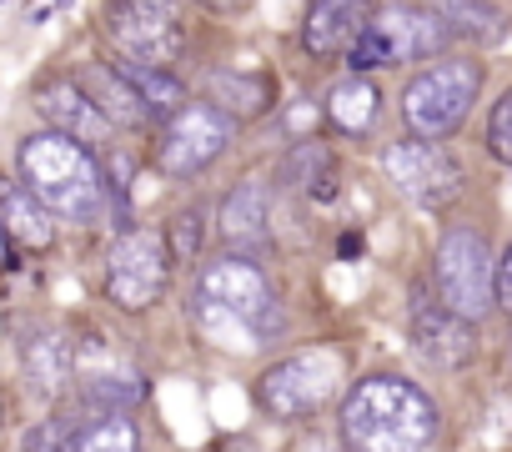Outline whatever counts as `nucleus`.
Masks as SVG:
<instances>
[{
	"label": "nucleus",
	"mask_w": 512,
	"mask_h": 452,
	"mask_svg": "<svg viewBox=\"0 0 512 452\" xmlns=\"http://www.w3.org/2000/svg\"><path fill=\"white\" fill-rule=\"evenodd\" d=\"M191 317L216 347L256 352L282 332V302L267 282V272L241 252H226L196 272L191 287Z\"/></svg>",
	"instance_id": "nucleus-1"
},
{
	"label": "nucleus",
	"mask_w": 512,
	"mask_h": 452,
	"mask_svg": "<svg viewBox=\"0 0 512 452\" xmlns=\"http://www.w3.org/2000/svg\"><path fill=\"white\" fill-rule=\"evenodd\" d=\"M337 427H342L347 452H427L437 442L442 417H437V402L417 382L372 372L347 387Z\"/></svg>",
	"instance_id": "nucleus-2"
},
{
	"label": "nucleus",
	"mask_w": 512,
	"mask_h": 452,
	"mask_svg": "<svg viewBox=\"0 0 512 452\" xmlns=\"http://www.w3.org/2000/svg\"><path fill=\"white\" fill-rule=\"evenodd\" d=\"M21 181L51 216H66V221H91L106 206L101 161L91 156V146L61 131H41L21 141Z\"/></svg>",
	"instance_id": "nucleus-3"
},
{
	"label": "nucleus",
	"mask_w": 512,
	"mask_h": 452,
	"mask_svg": "<svg viewBox=\"0 0 512 452\" xmlns=\"http://www.w3.org/2000/svg\"><path fill=\"white\" fill-rule=\"evenodd\" d=\"M477 91H482V66L467 56H447V61L417 71L402 91V121H407L412 141L437 146L442 136H452L467 121Z\"/></svg>",
	"instance_id": "nucleus-4"
},
{
	"label": "nucleus",
	"mask_w": 512,
	"mask_h": 452,
	"mask_svg": "<svg viewBox=\"0 0 512 452\" xmlns=\"http://www.w3.org/2000/svg\"><path fill=\"white\" fill-rule=\"evenodd\" d=\"M452 41V26L422 6H387L377 16L362 21L347 61H352V76H367L377 66H402V61H432L437 51H447Z\"/></svg>",
	"instance_id": "nucleus-5"
},
{
	"label": "nucleus",
	"mask_w": 512,
	"mask_h": 452,
	"mask_svg": "<svg viewBox=\"0 0 512 452\" xmlns=\"http://www.w3.org/2000/svg\"><path fill=\"white\" fill-rule=\"evenodd\" d=\"M492 277H497V262L487 252V242L477 232H447L437 242V257H432V282H437V302L447 312H457L462 322H477L497 292H492Z\"/></svg>",
	"instance_id": "nucleus-6"
},
{
	"label": "nucleus",
	"mask_w": 512,
	"mask_h": 452,
	"mask_svg": "<svg viewBox=\"0 0 512 452\" xmlns=\"http://www.w3.org/2000/svg\"><path fill=\"white\" fill-rule=\"evenodd\" d=\"M342 387V367L332 352H307V357H287L272 372H262L256 382V407L277 422H302L317 407L332 402V392Z\"/></svg>",
	"instance_id": "nucleus-7"
},
{
	"label": "nucleus",
	"mask_w": 512,
	"mask_h": 452,
	"mask_svg": "<svg viewBox=\"0 0 512 452\" xmlns=\"http://www.w3.org/2000/svg\"><path fill=\"white\" fill-rule=\"evenodd\" d=\"M171 282V247L156 232H121L106 257V297L121 312H146Z\"/></svg>",
	"instance_id": "nucleus-8"
},
{
	"label": "nucleus",
	"mask_w": 512,
	"mask_h": 452,
	"mask_svg": "<svg viewBox=\"0 0 512 452\" xmlns=\"http://www.w3.org/2000/svg\"><path fill=\"white\" fill-rule=\"evenodd\" d=\"M231 116L216 111L211 101H186L166 126H161V146H156V161L161 171L171 176H196L206 171L226 146H231Z\"/></svg>",
	"instance_id": "nucleus-9"
},
{
	"label": "nucleus",
	"mask_w": 512,
	"mask_h": 452,
	"mask_svg": "<svg viewBox=\"0 0 512 452\" xmlns=\"http://www.w3.org/2000/svg\"><path fill=\"white\" fill-rule=\"evenodd\" d=\"M106 31L116 36L126 61L146 66V71H171V61L186 46V31L176 26V11L171 6H141V0L136 6H111L106 11Z\"/></svg>",
	"instance_id": "nucleus-10"
},
{
	"label": "nucleus",
	"mask_w": 512,
	"mask_h": 452,
	"mask_svg": "<svg viewBox=\"0 0 512 452\" xmlns=\"http://www.w3.org/2000/svg\"><path fill=\"white\" fill-rule=\"evenodd\" d=\"M382 166H387L392 186H397L407 201L427 206V211L447 206V201L462 191V171H457V161H452L442 146H432V141H412V136H407V141L387 146Z\"/></svg>",
	"instance_id": "nucleus-11"
},
{
	"label": "nucleus",
	"mask_w": 512,
	"mask_h": 452,
	"mask_svg": "<svg viewBox=\"0 0 512 452\" xmlns=\"http://www.w3.org/2000/svg\"><path fill=\"white\" fill-rule=\"evenodd\" d=\"M412 342L422 347L427 362L437 367H467L477 357V322H462L442 302H417L412 307Z\"/></svg>",
	"instance_id": "nucleus-12"
},
{
	"label": "nucleus",
	"mask_w": 512,
	"mask_h": 452,
	"mask_svg": "<svg viewBox=\"0 0 512 452\" xmlns=\"http://www.w3.org/2000/svg\"><path fill=\"white\" fill-rule=\"evenodd\" d=\"M36 101H41V116L51 121V131H61V136H71V141H81V146H91V141H101L106 131H111V121L96 111V101L81 91V81H46L41 91H36Z\"/></svg>",
	"instance_id": "nucleus-13"
},
{
	"label": "nucleus",
	"mask_w": 512,
	"mask_h": 452,
	"mask_svg": "<svg viewBox=\"0 0 512 452\" xmlns=\"http://www.w3.org/2000/svg\"><path fill=\"white\" fill-rule=\"evenodd\" d=\"M221 237L231 247H262L272 237V201L256 181H241L226 201H221Z\"/></svg>",
	"instance_id": "nucleus-14"
},
{
	"label": "nucleus",
	"mask_w": 512,
	"mask_h": 452,
	"mask_svg": "<svg viewBox=\"0 0 512 452\" xmlns=\"http://www.w3.org/2000/svg\"><path fill=\"white\" fill-rule=\"evenodd\" d=\"M357 31H362V16H357V6H342V0H322V6H312V11H307L302 46H307V56H317V61H332V56L352 51Z\"/></svg>",
	"instance_id": "nucleus-15"
},
{
	"label": "nucleus",
	"mask_w": 512,
	"mask_h": 452,
	"mask_svg": "<svg viewBox=\"0 0 512 452\" xmlns=\"http://www.w3.org/2000/svg\"><path fill=\"white\" fill-rule=\"evenodd\" d=\"M0 232H6L11 242H21V247H31V252H46L56 242L51 211L26 186H6V191H0Z\"/></svg>",
	"instance_id": "nucleus-16"
},
{
	"label": "nucleus",
	"mask_w": 512,
	"mask_h": 452,
	"mask_svg": "<svg viewBox=\"0 0 512 452\" xmlns=\"http://www.w3.org/2000/svg\"><path fill=\"white\" fill-rule=\"evenodd\" d=\"M81 91L96 101V111H101L111 126H141V121H146V106H141V96L131 91V81H126L121 71L91 66V71L81 76Z\"/></svg>",
	"instance_id": "nucleus-17"
},
{
	"label": "nucleus",
	"mask_w": 512,
	"mask_h": 452,
	"mask_svg": "<svg viewBox=\"0 0 512 452\" xmlns=\"http://www.w3.org/2000/svg\"><path fill=\"white\" fill-rule=\"evenodd\" d=\"M377 106H382V91L372 86V76H342L327 96V116L347 136H362L377 121Z\"/></svg>",
	"instance_id": "nucleus-18"
},
{
	"label": "nucleus",
	"mask_w": 512,
	"mask_h": 452,
	"mask_svg": "<svg viewBox=\"0 0 512 452\" xmlns=\"http://www.w3.org/2000/svg\"><path fill=\"white\" fill-rule=\"evenodd\" d=\"M61 452H141V432L126 412H101L96 422L76 427Z\"/></svg>",
	"instance_id": "nucleus-19"
},
{
	"label": "nucleus",
	"mask_w": 512,
	"mask_h": 452,
	"mask_svg": "<svg viewBox=\"0 0 512 452\" xmlns=\"http://www.w3.org/2000/svg\"><path fill=\"white\" fill-rule=\"evenodd\" d=\"M121 76L131 81V91L141 96V106H146V116H176L181 106H186V91H181V81L171 76V71H146V66H121Z\"/></svg>",
	"instance_id": "nucleus-20"
},
{
	"label": "nucleus",
	"mask_w": 512,
	"mask_h": 452,
	"mask_svg": "<svg viewBox=\"0 0 512 452\" xmlns=\"http://www.w3.org/2000/svg\"><path fill=\"white\" fill-rule=\"evenodd\" d=\"M26 372H31V382H36L41 392H56V387L66 382V372H71V347H66V337H61V332L36 337V342L26 347Z\"/></svg>",
	"instance_id": "nucleus-21"
},
{
	"label": "nucleus",
	"mask_w": 512,
	"mask_h": 452,
	"mask_svg": "<svg viewBox=\"0 0 512 452\" xmlns=\"http://www.w3.org/2000/svg\"><path fill=\"white\" fill-rule=\"evenodd\" d=\"M437 16H442V21H457L452 36H457V31H462V36H472V31H477V36H497L492 26L502 21V11H492V6H437Z\"/></svg>",
	"instance_id": "nucleus-22"
},
{
	"label": "nucleus",
	"mask_w": 512,
	"mask_h": 452,
	"mask_svg": "<svg viewBox=\"0 0 512 452\" xmlns=\"http://www.w3.org/2000/svg\"><path fill=\"white\" fill-rule=\"evenodd\" d=\"M487 146H492V156H497V161H507V166H512V91H502V96H497V106H492Z\"/></svg>",
	"instance_id": "nucleus-23"
},
{
	"label": "nucleus",
	"mask_w": 512,
	"mask_h": 452,
	"mask_svg": "<svg viewBox=\"0 0 512 452\" xmlns=\"http://www.w3.org/2000/svg\"><path fill=\"white\" fill-rule=\"evenodd\" d=\"M216 91L226 96V106H231V96H241V116H251V111L267 106V86L256 81V76H216ZM226 106H221V111H226Z\"/></svg>",
	"instance_id": "nucleus-24"
},
{
	"label": "nucleus",
	"mask_w": 512,
	"mask_h": 452,
	"mask_svg": "<svg viewBox=\"0 0 512 452\" xmlns=\"http://www.w3.org/2000/svg\"><path fill=\"white\" fill-rule=\"evenodd\" d=\"M171 226H176V232H171V237H176V242H171V257H191V252L201 247V211H181Z\"/></svg>",
	"instance_id": "nucleus-25"
},
{
	"label": "nucleus",
	"mask_w": 512,
	"mask_h": 452,
	"mask_svg": "<svg viewBox=\"0 0 512 452\" xmlns=\"http://www.w3.org/2000/svg\"><path fill=\"white\" fill-rule=\"evenodd\" d=\"M492 292H497V307L512 317V247L502 252V262H497V277H492Z\"/></svg>",
	"instance_id": "nucleus-26"
},
{
	"label": "nucleus",
	"mask_w": 512,
	"mask_h": 452,
	"mask_svg": "<svg viewBox=\"0 0 512 452\" xmlns=\"http://www.w3.org/2000/svg\"><path fill=\"white\" fill-rule=\"evenodd\" d=\"M16 267V252H11V237L0 232V272H11Z\"/></svg>",
	"instance_id": "nucleus-27"
},
{
	"label": "nucleus",
	"mask_w": 512,
	"mask_h": 452,
	"mask_svg": "<svg viewBox=\"0 0 512 452\" xmlns=\"http://www.w3.org/2000/svg\"><path fill=\"white\" fill-rule=\"evenodd\" d=\"M0 417H6V407H0Z\"/></svg>",
	"instance_id": "nucleus-28"
}]
</instances>
